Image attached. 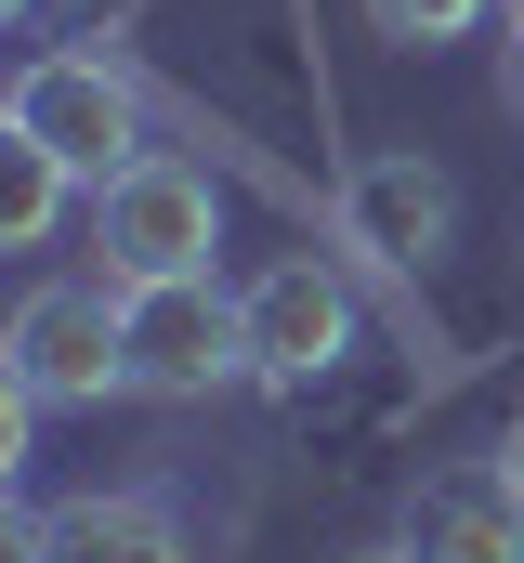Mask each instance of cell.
<instances>
[{"instance_id":"14","label":"cell","mask_w":524,"mask_h":563,"mask_svg":"<svg viewBox=\"0 0 524 563\" xmlns=\"http://www.w3.org/2000/svg\"><path fill=\"white\" fill-rule=\"evenodd\" d=\"M0 13H26V0H0Z\"/></svg>"},{"instance_id":"3","label":"cell","mask_w":524,"mask_h":563,"mask_svg":"<svg viewBox=\"0 0 524 563\" xmlns=\"http://www.w3.org/2000/svg\"><path fill=\"white\" fill-rule=\"evenodd\" d=\"M223 380H250V301H223L210 276L131 288V394L197 407V394H223Z\"/></svg>"},{"instance_id":"5","label":"cell","mask_w":524,"mask_h":563,"mask_svg":"<svg viewBox=\"0 0 524 563\" xmlns=\"http://www.w3.org/2000/svg\"><path fill=\"white\" fill-rule=\"evenodd\" d=\"M446 236H459V184H446L419 144H381V157L341 170V250H368L381 276H419Z\"/></svg>"},{"instance_id":"9","label":"cell","mask_w":524,"mask_h":563,"mask_svg":"<svg viewBox=\"0 0 524 563\" xmlns=\"http://www.w3.org/2000/svg\"><path fill=\"white\" fill-rule=\"evenodd\" d=\"M66 197H79V170H66L40 132L0 119V250H40V236L66 223Z\"/></svg>"},{"instance_id":"4","label":"cell","mask_w":524,"mask_h":563,"mask_svg":"<svg viewBox=\"0 0 524 563\" xmlns=\"http://www.w3.org/2000/svg\"><path fill=\"white\" fill-rule=\"evenodd\" d=\"M13 132H40L79 184H119L131 157H144V92H131L106 53H40L13 79Z\"/></svg>"},{"instance_id":"8","label":"cell","mask_w":524,"mask_h":563,"mask_svg":"<svg viewBox=\"0 0 524 563\" xmlns=\"http://www.w3.org/2000/svg\"><path fill=\"white\" fill-rule=\"evenodd\" d=\"M406 551L419 563H524V485L499 459H459L406 498Z\"/></svg>"},{"instance_id":"6","label":"cell","mask_w":524,"mask_h":563,"mask_svg":"<svg viewBox=\"0 0 524 563\" xmlns=\"http://www.w3.org/2000/svg\"><path fill=\"white\" fill-rule=\"evenodd\" d=\"M237 301H250V380H328L354 354V288L328 263H262Z\"/></svg>"},{"instance_id":"1","label":"cell","mask_w":524,"mask_h":563,"mask_svg":"<svg viewBox=\"0 0 524 563\" xmlns=\"http://www.w3.org/2000/svg\"><path fill=\"white\" fill-rule=\"evenodd\" d=\"M0 380L40 394V407H106V394H131V288L119 276H40L13 301Z\"/></svg>"},{"instance_id":"7","label":"cell","mask_w":524,"mask_h":563,"mask_svg":"<svg viewBox=\"0 0 524 563\" xmlns=\"http://www.w3.org/2000/svg\"><path fill=\"white\" fill-rule=\"evenodd\" d=\"M13 563H197L184 551V511L157 485H92V498H53L13 525Z\"/></svg>"},{"instance_id":"10","label":"cell","mask_w":524,"mask_h":563,"mask_svg":"<svg viewBox=\"0 0 524 563\" xmlns=\"http://www.w3.org/2000/svg\"><path fill=\"white\" fill-rule=\"evenodd\" d=\"M368 26H381L393 53H446V40L485 26V0H368Z\"/></svg>"},{"instance_id":"12","label":"cell","mask_w":524,"mask_h":563,"mask_svg":"<svg viewBox=\"0 0 524 563\" xmlns=\"http://www.w3.org/2000/svg\"><path fill=\"white\" fill-rule=\"evenodd\" d=\"M499 79H512V106H524V13H512V66H499Z\"/></svg>"},{"instance_id":"11","label":"cell","mask_w":524,"mask_h":563,"mask_svg":"<svg viewBox=\"0 0 524 563\" xmlns=\"http://www.w3.org/2000/svg\"><path fill=\"white\" fill-rule=\"evenodd\" d=\"M499 472H512V485H524V420H512V432H499Z\"/></svg>"},{"instance_id":"2","label":"cell","mask_w":524,"mask_h":563,"mask_svg":"<svg viewBox=\"0 0 524 563\" xmlns=\"http://www.w3.org/2000/svg\"><path fill=\"white\" fill-rule=\"evenodd\" d=\"M92 250H106L119 288L210 276V250H223V184H210L197 157H157V144H144L119 184H92Z\"/></svg>"},{"instance_id":"13","label":"cell","mask_w":524,"mask_h":563,"mask_svg":"<svg viewBox=\"0 0 524 563\" xmlns=\"http://www.w3.org/2000/svg\"><path fill=\"white\" fill-rule=\"evenodd\" d=\"M368 563H419V551H406V538H393V551H368Z\"/></svg>"}]
</instances>
